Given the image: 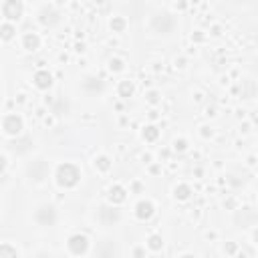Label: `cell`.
I'll return each instance as SVG.
<instances>
[{"mask_svg":"<svg viewBox=\"0 0 258 258\" xmlns=\"http://www.w3.org/2000/svg\"><path fill=\"white\" fill-rule=\"evenodd\" d=\"M234 250H236V246H234V244H226V252H230V254H232Z\"/></svg>","mask_w":258,"mask_h":258,"instance_id":"obj_26","label":"cell"},{"mask_svg":"<svg viewBox=\"0 0 258 258\" xmlns=\"http://www.w3.org/2000/svg\"><path fill=\"white\" fill-rule=\"evenodd\" d=\"M23 43H25V49H27V51H37L39 45H41V39H39V35H35V33H27L25 39H23Z\"/></svg>","mask_w":258,"mask_h":258,"instance_id":"obj_11","label":"cell"},{"mask_svg":"<svg viewBox=\"0 0 258 258\" xmlns=\"http://www.w3.org/2000/svg\"><path fill=\"white\" fill-rule=\"evenodd\" d=\"M99 218H101V222H103L105 226H113V224L119 222L121 214H119V210H115V208L101 206V208H99Z\"/></svg>","mask_w":258,"mask_h":258,"instance_id":"obj_6","label":"cell"},{"mask_svg":"<svg viewBox=\"0 0 258 258\" xmlns=\"http://www.w3.org/2000/svg\"><path fill=\"white\" fill-rule=\"evenodd\" d=\"M174 27H176V21H174V17H170V15H160V17L154 19V29H156L158 33H162V35L172 33Z\"/></svg>","mask_w":258,"mask_h":258,"instance_id":"obj_4","label":"cell"},{"mask_svg":"<svg viewBox=\"0 0 258 258\" xmlns=\"http://www.w3.org/2000/svg\"><path fill=\"white\" fill-rule=\"evenodd\" d=\"M0 258H19V252L9 244H0Z\"/></svg>","mask_w":258,"mask_h":258,"instance_id":"obj_16","label":"cell"},{"mask_svg":"<svg viewBox=\"0 0 258 258\" xmlns=\"http://www.w3.org/2000/svg\"><path fill=\"white\" fill-rule=\"evenodd\" d=\"M148 99H150L152 103H156V101H158V93H150V95H148Z\"/></svg>","mask_w":258,"mask_h":258,"instance_id":"obj_25","label":"cell"},{"mask_svg":"<svg viewBox=\"0 0 258 258\" xmlns=\"http://www.w3.org/2000/svg\"><path fill=\"white\" fill-rule=\"evenodd\" d=\"M125 198H127V192H125L121 186H113V188L109 190V200H111L113 204H121V202H125Z\"/></svg>","mask_w":258,"mask_h":258,"instance_id":"obj_10","label":"cell"},{"mask_svg":"<svg viewBox=\"0 0 258 258\" xmlns=\"http://www.w3.org/2000/svg\"><path fill=\"white\" fill-rule=\"evenodd\" d=\"M190 194H192V190H190V186H186V184H182V186L176 188V198H178V200H188Z\"/></svg>","mask_w":258,"mask_h":258,"instance_id":"obj_19","label":"cell"},{"mask_svg":"<svg viewBox=\"0 0 258 258\" xmlns=\"http://www.w3.org/2000/svg\"><path fill=\"white\" fill-rule=\"evenodd\" d=\"M35 218H37V222L41 226H53L57 222V210L53 206H41L37 210V216Z\"/></svg>","mask_w":258,"mask_h":258,"instance_id":"obj_2","label":"cell"},{"mask_svg":"<svg viewBox=\"0 0 258 258\" xmlns=\"http://www.w3.org/2000/svg\"><path fill=\"white\" fill-rule=\"evenodd\" d=\"M87 248H89V238H87L85 234H73V236L69 238V250H71L73 254L81 256V254L87 252Z\"/></svg>","mask_w":258,"mask_h":258,"instance_id":"obj_3","label":"cell"},{"mask_svg":"<svg viewBox=\"0 0 258 258\" xmlns=\"http://www.w3.org/2000/svg\"><path fill=\"white\" fill-rule=\"evenodd\" d=\"M158 136H160V132H158V127H156V125L144 127V138H146V142H156Z\"/></svg>","mask_w":258,"mask_h":258,"instance_id":"obj_15","label":"cell"},{"mask_svg":"<svg viewBox=\"0 0 258 258\" xmlns=\"http://www.w3.org/2000/svg\"><path fill=\"white\" fill-rule=\"evenodd\" d=\"M15 27L13 25H3V27H0V37H3L5 41H11L13 37H15Z\"/></svg>","mask_w":258,"mask_h":258,"instance_id":"obj_17","label":"cell"},{"mask_svg":"<svg viewBox=\"0 0 258 258\" xmlns=\"http://www.w3.org/2000/svg\"><path fill=\"white\" fill-rule=\"evenodd\" d=\"M134 91H136V87H134L132 81H121V83H119V95H121V97H132Z\"/></svg>","mask_w":258,"mask_h":258,"instance_id":"obj_14","label":"cell"},{"mask_svg":"<svg viewBox=\"0 0 258 258\" xmlns=\"http://www.w3.org/2000/svg\"><path fill=\"white\" fill-rule=\"evenodd\" d=\"M109 69L111 71H121L123 69V61L121 59H111L109 61Z\"/></svg>","mask_w":258,"mask_h":258,"instance_id":"obj_22","label":"cell"},{"mask_svg":"<svg viewBox=\"0 0 258 258\" xmlns=\"http://www.w3.org/2000/svg\"><path fill=\"white\" fill-rule=\"evenodd\" d=\"M162 246H164V240H162V236H158V234L150 236V248H154V250H160Z\"/></svg>","mask_w":258,"mask_h":258,"instance_id":"obj_20","label":"cell"},{"mask_svg":"<svg viewBox=\"0 0 258 258\" xmlns=\"http://www.w3.org/2000/svg\"><path fill=\"white\" fill-rule=\"evenodd\" d=\"M57 21H59V17H57V13H55L53 9H45V11H43V15H41V23H43V25H49V27H51V25H55Z\"/></svg>","mask_w":258,"mask_h":258,"instance_id":"obj_13","label":"cell"},{"mask_svg":"<svg viewBox=\"0 0 258 258\" xmlns=\"http://www.w3.org/2000/svg\"><path fill=\"white\" fill-rule=\"evenodd\" d=\"M79 180H81V172L77 170V166H73V164L59 166V170H57V182H59V186L73 188V186L79 184Z\"/></svg>","mask_w":258,"mask_h":258,"instance_id":"obj_1","label":"cell"},{"mask_svg":"<svg viewBox=\"0 0 258 258\" xmlns=\"http://www.w3.org/2000/svg\"><path fill=\"white\" fill-rule=\"evenodd\" d=\"M23 3H19V0H9V3H5L3 7V13L9 21H19L23 17Z\"/></svg>","mask_w":258,"mask_h":258,"instance_id":"obj_5","label":"cell"},{"mask_svg":"<svg viewBox=\"0 0 258 258\" xmlns=\"http://www.w3.org/2000/svg\"><path fill=\"white\" fill-rule=\"evenodd\" d=\"M156 214V210H154V204L152 202H140L138 206H136V216L140 218V220H150L152 216Z\"/></svg>","mask_w":258,"mask_h":258,"instance_id":"obj_8","label":"cell"},{"mask_svg":"<svg viewBox=\"0 0 258 258\" xmlns=\"http://www.w3.org/2000/svg\"><path fill=\"white\" fill-rule=\"evenodd\" d=\"M35 85H37L39 89H51V85H53L51 73H49V71H39V73L35 75Z\"/></svg>","mask_w":258,"mask_h":258,"instance_id":"obj_9","label":"cell"},{"mask_svg":"<svg viewBox=\"0 0 258 258\" xmlns=\"http://www.w3.org/2000/svg\"><path fill=\"white\" fill-rule=\"evenodd\" d=\"M184 258H196V256H184Z\"/></svg>","mask_w":258,"mask_h":258,"instance_id":"obj_27","label":"cell"},{"mask_svg":"<svg viewBox=\"0 0 258 258\" xmlns=\"http://www.w3.org/2000/svg\"><path fill=\"white\" fill-rule=\"evenodd\" d=\"M85 89L91 91V93H101L103 91V81L95 79V77H89V79H85Z\"/></svg>","mask_w":258,"mask_h":258,"instance_id":"obj_12","label":"cell"},{"mask_svg":"<svg viewBox=\"0 0 258 258\" xmlns=\"http://www.w3.org/2000/svg\"><path fill=\"white\" fill-rule=\"evenodd\" d=\"M95 168L101 170V172H107V170L111 168V160H109L107 156H101V158L95 160Z\"/></svg>","mask_w":258,"mask_h":258,"instance_id":"obj_18","label":"cell"},{"mask_svg":"<svg viewBox=\"0 0 258 258\" xmlns=\"http://www.w3.org/2000/svg\"><path fill=\"white\" fill-rule=\"evenodd\" d=\"M3 127H5V132L9 136H19L23 132V119L19 115H9L3 123Z\"/></svg>","mask_w":258,"mask_h":258,"instance_id":"obj_7","label":"cell"},{"mask_svg":"<svg viewBox=\"0 0 258 258\" xmlns=\"http://www.w3.org/2000/svg\"><path fill=\"white\" fill-rule=\"evenodd\" d=\"M7 170V158L5 156H0V174H3Z\"/></svg>","mask_w":258,"mask_h":258,"instance_id":"obj_24","label":"cell"},{"mask_svg":"<svg viewBox=\"0 0 258 258\" xmlns=\"http://www.w3.org/2000/svg\"><path fill=\"white\" fill-rule=\"evenodd\" d=\"M111 29L117 31V33L123 31V29H125V21H123V19H113V21H111Z\"/></svg>","mask_w":258,"mask_h":258,"instance_id":"obj_21","label":"cell"},{"mask_svg":"<svg viewBox=\"0 0 258 258\" xmlns=\"http://www.w3.org/2000/svg\"><path fill=\"white\" fill-rule=\"evenodd\" d=\"M186 148H188L186 140H178V142L174 144V150H176V152H186Z\"/></svg>","mask_w":258,"mask_h":258,"instance_id":"obj_23","label":"cell"}]
</instances>
